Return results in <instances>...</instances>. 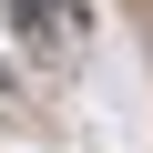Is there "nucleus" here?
I'll list each match as a JSON object with an SVG mask.
<instances>
[{"mask_svg": "<svg viewBox=\"0 0 153 153\" xmlns=\"http://www.w3.org/2000/svg\"><path fill=\"white\" fill-rule=\"evenodd\" d=\"M10 21L21 31H41V51H71L92 21H82V0H10Z\"/></svg>", "mask_w": 153, "mask_h": 153, "instance_id": "1", "label": "nucleus"}]
</instances>
